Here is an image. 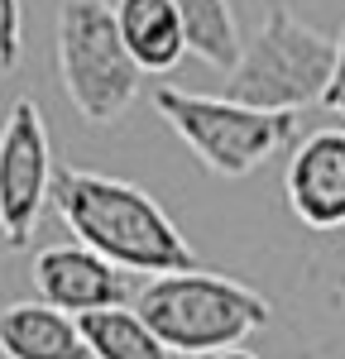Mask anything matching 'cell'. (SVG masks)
<instances>
[{
    "label": "cell",
    "mask_w": 345,
    "mask_h": 359,
    "mask_svg": "<svg viewBox=\"0 0 345 359\" xmlns=\"http://www.w3.org/2000/svg\"><path fill=\"white\" fill-rule=\"evenodd\" d=\"M53 211L72 240L115 264L120 273H197V249L154 196L91 168H58Z\"/></svg>",
    "instance_id": "1"
},
{
    "label": "cell",
    "mask_w": 345,
    "mask_h": 359,
    "mask_svg": "<svg viewBox=\"0 0 345 359\" xmlns=\"http://www.w3.org/2000/svg\"><path fill=\"white\" fill-rule=\"evenodd\" d=\"M135 311L172 355H230L259 326H269L273 306L264 292L221 273H163L135 292Z\"/></svg>",
    "instance_id": "2"
},
{
    "label": "cell",
    "mask_w": 345,
    "mask_h": 359,
    "mask_svg": "<svg viewBox=\"0 0 345 359\" xmlns=\"http://www.w3.org/2000/svg\"><path fill=\"white\" fill-rule=\"evenodd\" d=\"M336 53L341 43L331 34L302 25L288 5H273V15L245 43L240 62L226 72V96L269 115H297L312 101H326Z\"/></svg>",
    "instance_id": "3"
},
{
    "label": "cell",
    "mask_w": 345,
    "mask_h": 359,
    "mask_svg": "<svg viewBox=\"0 0 345 359\" xmlns=\"http://www.w3.org/2000/svg\"><path fill=\"white\" fill-rule=\"evenodd\" d=\"M58 77L67 106L106 130L140 101V62L130 57L111 0H62L58 10Z\"/></svg>",
    "instance_id": "4"
},
{
    "label": "cell",
    "mask_w": 345,
    "mask_h": 359,
    "mask_svg": "<svg viewBox=\"0 0 345 359\" xmlns=\"http://www.w3.org/2000/svg\"><path fill=\"white\" fill-rule=\"evenodd\" d=\"M154 106L168 120L172 135L197 154V163L216 177H250L255 168L278 158L297 139V115H269L240 106L230 96H197V91L158 86Z\"/></svg>",
    "instance_id": "5"
},
{
    "label": "cell",
    "mask_w": 345,
    "mask_h": 359,
    "mask_svg": "<svg viewBox=\"0 0 345 359\" xmlns=\"http://www.w3.org/2000/svg\"><path fill=\"white\" fill-rule=\"evenodd\" d=\"M53 177L58 172L43 111L29 96H20L0 130V240L5 249H25L34 240L43 201H53Z\"/></svg>",
    "instance_id": "6"
},
{
    "label": "cell",
    "mask_w": 345,
    "mask_h": 359,
    "mask_svg": "<svg viewBox=\"0 0 345 359\" xmlns=\"http://www.w3.org/2000/svg\"><path fill=\"white\" fill-rule=\"evenodd\" d=\"M34 287L39 302L58 306L67 316H86V311H106V306H130L135 287L115 264H106L101 254H91L86 245H48L34 254Z\"/></svg>",
    "instance_id": "7"
},
{
    "label": "cell",
    "mask_w": 345,
    "mask_h": 359,
    "mask_svg": "<svg viewBox=\"0 0 345 359\" xmlns=\"http://www.w3.org/2000/svg\"><path fill=\"white\" fill-rule=\"evenodd\" d=\"M283 192L292 216L312 230H341L345 225V130L326 125L312 130L288 158Z\"/></svg>",
    "instance_id": "8"
},
{
    "label": "cell",
    "mask_w": 345,
    "mask_h": 359,
    "mask_svg": "<svg viewBox=\"0 0 345 359\" xmlns=\"http://www.w3.org/2000/svg\"><path fill=\"white\" fill-rule=\"evenodd\" d=\"M0 355L5 359H91L77 316L48 302H10L0 311Z\"/></svg>",
    "instance_id": "9"
},
{
    "label": "cell",
    "mask_w": 345,
    "mask_h": 359,
    "mask_svg": "<svg viewBox=\"0 0 345 359\" xmlns=\"http://www.w3.org/2000/svg\"><path fill=\"white\" fill-rule=\"evenodd\" d=\"M115 25L140 72H172L187 57V29L172 0H115Z\"/></svg>",
    "instance_id": "10"
},
{
    "label": "cell",
    "mask_w": 345,
    "mask_h": 359,
    "mask_svg": "<svg viewBox=\"0 0 345 359\" xmlns=\"http://www.w3.org/2000/svg\"><path fill=\"white\" fill-rule=\"evenodd\" d=\"M82 340L91 359H172V350L149 331L135 306H106V311H86L77 316Z\"/></svg>",
    "instance_id": "11"
},
{
    "label": "cell",
    "mask_w": 345,
    "mask_h": 359,
    "mask_svg": "<svg viewBox=\"0 0 345 359\" xmlns=\"http://www.w3.org/2000/svg\"><path fill=\"white\" fill-rule=\"evenodd\" d=\"M177 15H182V29H187V53L201 57L206 67H221L230 72L245 43H240V25L230 15L226 0H172Z\"/></svg>",
    "instance_id": "12"
},
{
    "label": "cell",
    "mask_w": 345,
    "mask_h": 359,
    "mask_svg": "<svg viewBox=\"0 0 345 359\" xmlns=\"http://www.w3.org/2000/svg\"><path fill=\"white\" fill-rule=\"evenodd\" d=\"M20 29H25L20 0H0V72H15L20 62Z\"/></svg>",
    "instance_id": "13"
},
{
    "label": "cell",
    "mask_w": 345,
    "mask_h": 359,
    "mask_svg": "<svg viewBox=\"0 0 345 359\" xmlns=\"http://www.w3.org/2000/svg\"><path fill=\"white\" fill-rule=\"evenodd\" d=\"M336 43H341V53H336V77H331V86H326V111H336V115H345V29L336 34Z\"/></svg>",
    "instance_id": "14"
},
{
    "label": "cell",
    "mask_w": 345,
    "mask_h": 359,
    "mask_svg": "<svg viewBox=\"0 0 345 359\" xmlns=\"http://www.w3.org/2000/svg\"><path fill=\"white\" fill-rule=\"evenodd\" d=\"M216 359H259V355H250V350H230V355H216Z\"/></svg>",
    "instance_id": "15"
}]
</instances>
